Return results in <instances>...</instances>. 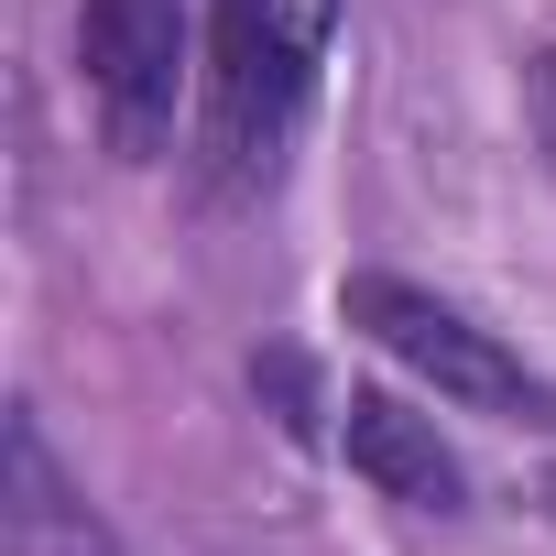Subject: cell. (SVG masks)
Returning <instances> with one entry per match:
<instances>
[{"mask_svg":"<svg viewBox=\"0 0 556 556\" xmlns=\"http://www.w3.org/2000/svg\"><path fill=\"white\" fill-rule=\"evenodd\" d=\"M339 317H350L382 361H404L437 404L502 415V426H545V437H556V382H545L523 350H502L480 317H458L447 295L404 285V273H350V285H339Z\"/></svg>","mask_w":556,"mask_h":556,"instance_id":"1","label":"cell"},{"mask_svg":"<svg viewBox=\"0 0 556 556\" xmlns=\"http://www.w3.org/2000/svg\"><path fill=\"white\" fill-rule=\"evenodd\" d=\"M306 12L295 0H207V153L229 186H262L285 164V131L306 110Z\"/></svg>","mask_w":556,"mask_h":556,"instance_id":"2","label":"cell"},{"mask_svg":"<svg viewBox=\"0 0 556 556\" xmlns=\"http://www.w3.org/2000/svg\"><path fill=\"white\" fill-rule=\"evenodd\" d=\"M88 88H99V121L131 164L164 153L175 131V88H186V0H88Z\"/></svg>","mask_w":556,"mask_h":556,"instance_id":"3","label":"cell"},{"mask_svg":"<svg viewBox=\"0 0 556 556\" xmlns=\"http://www.w3.org/2000/svg\"><path fill=\"white\" fill-rule=\"evenodd\" d=\"M339 447H350V469L382 491V502H404V513H469V469H458V447L437 437V415H415L404 393H350L339 404Z\"/></svg>","mask_w":556,"mask_h":556,"instance_id":"4","label":"cell"},{"mask_svg":"<svg viewBox=\"0 0 556 556\" xmlns=\"http://www.w3.org/2000/svg\"><path fill=\"white\" fill-rule=\"evenodd\" d=\"M0 513H12V556H121L110 523L55 469V447H45L34 415H12V447H0Z\"/></svg>","mask_w":556,"mask_h":556,"instance_id":"5","label":"cell"},{"mask_svg":"<svg viewBox=\"0 0 556 556\" xmlns=\"http://www.w3.org/2000/svg\"><path fill=\"white\" fill-rule=\"evenodd\" d=\"M523 121H534V153H545V175H556V45L523 55Z\"/></svg>","mask_w":556,"mask_h":556,"instance_id":"6","label":"cell"},{"mask_svg":"<svg viewBox=\"0 0 556 556\" xmlns=\"http://www.w3.org/2000/svg\"><path fill=\"white\" fill-rule=\"evenodd\" d=\"M545 513H556V480H545Z\"/></svg>","mask_w":556,"mask_h":556,"instance_id":"7","label":"cell"}]
</instances>
